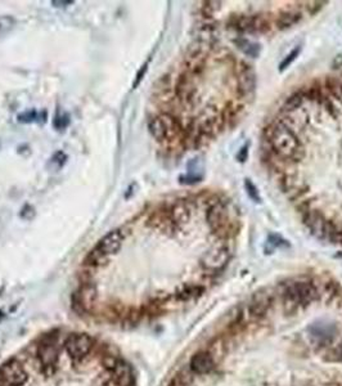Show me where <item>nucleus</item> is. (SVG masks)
I'll use <instances>...</instances> for the list:
<instances>
[{"mask_svg":"<svg viewBox=\"0 0 342 386\" xmlns=\"http://www.w3.org/2000/svg\"><path fill=\"white\" fill-rule=\"evenodd\" d=\"M234 44L238 46V49H241L242 53H245L249 57H252V58H256L260 54V52H261V48H260L259 44L252 43L249 39L237 38L234 39Z\"/></svg>","mask_w":342,"mask_h":386,"instance_id":"nucleus-18","label":"nucleus"},{"mask_svg":"<svg viewBox=\"0 0 342 386\" xmlns=\"http://www.w3.org/2000/svg\"><path fill=\"white\" fill-rule=\"evenodd\" d=\"M16 25V21L12 16H2L0 17V38L7 35L9 31H12Z\"/></svg>","mask_w":342,"mask_h":386,"instance_id":"nucleus-21","label":"nucleus"},{"mask_svg":"<svg viewBox=\"0 0 342 386\" xmlns=\"http://www.w3.org/2000/svg\"><path fill=\"white\" fill-rule=\"evenodd\" d=\"M18 121L19 123H32V121H35L36 118H38V113H36V111L31 110V111H26V112L21 113V115H18Z\"/></svg>","mask_w":342,"mask_h":386,"instance_id":"nucleus-28","label":"nucleus"},{"mask_svg":"<svg viewBox=\"0 0 342 386\" xmlns=\"http://www.w3.org/2000/svg\"><path fill=\"white\" fill-rule=\"evenodd\" d=\"M67 161V155L63 152V151H58L53 155V157L51 158L49 161V165L53 167L54 170H59L64 164H66Z\"/></svg>","mask_w":342,"mask_h":386,"instance_id":"nucleus-23","label":"nucleus"},{"mask_svg":"<svg viewBox=\"0 0 342 386\" xmlns=\"http://www.w3.org/2000/svg\"><path fill=\"white\" fill-rule=\"evenodd\" d=\"M273 301V294L269 291H257L250 300L247 305V316L252 321H261L262 318L266 317V313L269 311L270 305Z\"/></svg>","mask_w":342,"mask_h":386,"instance_id":"nucleus-10","label":"nucleus"},{"mask_svg":"<svg viewBox=\"0 0 342 386\" xmlns=\"http://www.w3.org/2000/svg\"><path fill=\"white\" fill-rule=\"evenodd\" d=\"M274 157L287 164H296L302 157L301 143L296 133L284 121L270 124L264 132Z\"/></svg>","mask_w":342,"mask_h":386,"instance_id":"nucleus-1","label":"nucleus"},{"mask_svg":"<svg viewBox=\"0 0 342 386\" xmlns=\"http://www.w3.org/2000/svg\"><path fill=\"white\" fill-rule=\"evenodd\" d=\"M53 125H54V128L57 129V130H63V129H66L67 126L70 125V116H68V115L56 116Z\"/></svg>","mask_w":342,"mask_h":386,"instance_id":"nucleus-25","label":"nucleus"},{"mask_svg":"<svg viewBox=\"0 0 342 386\" xmlns=\"http://www.w3.org/2000/svg\"><path fill=\"white\" fill-rule=\"evenodd\" d=\"M245 189H246L247 196H249L250 200H252L255 204H260V202H261V196H260L259 189H257V187L255 185V183L252 182L251 179H249V178L245 179Z\"/></svg>","mask_w":342,"mask_h":386,"instance_id":"nucleus-20","label":"nucleus"},{"mask_svg":"<svg viewBox=\"0 0 342 386\" xmlns=\"http://www.w3.org/2000/svg\"><path fill=\"white\" fill-rule=\"evenodd\" d=\"M189 368L192 372L198 373V375H205L210 373L215 368V359L214 355L210 350H201L190 358Z\"/></svg>","mask_w":342,"mask_h":386,"instance_id":"nucleus-13","label":"nucleus"},{"mask_svg":"<svg viewBox=\"0 0 342 386\" xmlns=\"http://www.w3.org/2000/svg\"><path fill=\"white\" fill-rule=\"evenodd\" d=\"M332 67L336 68V70L337 68H342V52L333 57V59H332Z\"/></svg>","mask_w":342,"mask_h":386,"instance_id":"nucleus-32","label":"nucleus"},{"mask_svg":"<svg viewBox=\"0 0 342 386\" xmlns=\"http://www.w3.org/2000/svg\"><path fill=\"white\" fill-rule=\"evenodd\" d=\"M230 257H232V251L227 245L215 247L211 251L205 252L201 257V266L209 274H217L224 271L227 266L229 264Z\"/></svg>","mask_w":342,"mask_h":386,"instance_id":"nucleus-6","label":"nucleus"},{"mask_svg":"<svg viewBox=\"0 0 342 386\" xmlns=\"http://www.w3.org/2000/svg\"><path fill=\"white\" fill-rule=\"evenodd\" d=\"M201 180H202V175L192 174V173H189L188 175H182L179 178V182L182 184H196V183H200Z\"/></svg>","mask_w":342,"mask_h":386,"instance_id":"nucleus-26","label":"nucleus"},{"mask_svg":"<svg viewBox=\"0 0 342 386\" xmlns=\"http://www.w3.org/2000/svg\"><path fill=\"white\" fill-rule=\"evenodd\" d=\"M35 215L36 211L35 209H34V206H31V205H25V206L22 207L21 211H19V216L23 220H32L35 218Z\"/></svg>","mask_w":342,"mask_h":386,"instance_id":"nucleus-27","label":"nucleus"},{"mask_svg":"<svg viewBox=\"0 0 342 386\" xmlns=\"http://www.w3.org/2000/svg\"><path fill=\"white\" fill-rule=\"evenodd\" d=\"M302 18V13L299 11H291V9H284L278 13V16L274 19V25L278 30H286L292 27L294 25L299 23L300 19Z\"/></svg>","mask_w":342,"mask_h":386,"instance_id":"nucleus-15","label":"nucleus"},{"mask_svg":"<svg viewBox=\"0 0 342 386\" xmlns=\"http://www.w3.org/2000/svg\"><path fill=\"white\" fill-rule=\"evenodd\" d=\"M333 355H334V359L342 362V341L338 344V345H337V348L333 350Z\"/></svg>","mask_w":342,"mask_h":386,"instance_id":"nucleus-33","label":"nucleus"},{"mask_svg":"<svg viewBox=\"0 0 342 386\" xmlns=\"http://www.w3.org/2000/svg\"><path fill=\"white\" fill-rule=\"evenodd\" d=\"M64 349L74 360H83L93 348V339L86 333H71L64 340Z\"/></svg>","mask_w":342,"mask_h":386,"instance_id":"nucleus-8","label":"nucleus"},{"mask_svg":"<svg viewBox=\"0 0 342 386\" xmlns=\"http://www.w3.org/2000/svg\"><path fill=\"white\" fill-rule=\"evenodd\" d=\"M302 220L304 224L306 225L307 229L311 232L313 236H315L319 239L327 238V219L323 212H321L316 209L307 210L306 212L302 214Z\"/></svg>","mask_w":342,"mask_h":386,"instance_id":"nucleus-11","label":"nucleus"},{"mask_svg":"<svg viewBox=\"0 0 342 386\" xmlns=\"http://www.w3.org/2000/svg\"><path fill=\"white\" fill-rule=\"evenodd\" d=\"M52 4H53V7H56V8H66V7L68 6H72L74 2H57V0H53Z\"/></svg>","mask_w":342,"mask_h":386,"instance_id":"nucleus-34","label":"nucleus"},{"mask_svg":"<svg viewBox=\"0 0 342 386\" xmlns=\"http://www.w3.org/2000/svg\"><path fill=\"white\" fill-rule=\"evenodd\" d=\"M249 148H250V144L249 143H246V144L243 146V147H241V150L238 151L237 153V161L238 162H246L247 158H249Z\"/></svg>","mask_w":342,"mask_h":386,"instance_id":"nucleus-30","label":"nucleus"},{"mask_svg":"<svg viewBox=\"0 0 342 386\" xmlns=\"http://www.w3.org/2000/svg\"><path fill=\"white\" fill-rule=\"evenodd\" d=\"M234 89L237 96L239 100L249 98L255 93L256 89V74L251 68V66L242 62L237 67V73L234 75Z\"/></svg>","mask_w":342,"mask_h":386,"instance_id":"nucleus-7","label":"nucleus"},{"mask_svg":"<svg viewBox=\"0 0 342 386\" xmlns=\"http://www.w3.org/2000/svg\"><path fill=\"white\" fill-rule=\"evenodd\" d=\"M124 241V234L120 229H113V231L108 232L101 241L98 242L94 249L99 252L101 255H103L105 257H108L110 255L116 254V252L120 250L121 245Z\"/></svg>","mask_w":342,"mask_h":386,"instance_id":"nucleus-12","label":"nucleus"},{"mask_svg":"<svg viewBox=\"0 0 342 386\" xmlns=\"http://www.w3.org/2000/svg\"><path fill=\"white\" fill-rule=\"evenodd\" d=\"M228 26L243 34H266L272 30V23L260 14L233 16L228 21Z\"/></svg>","mask_w":342,"mask_h":386,"instance_id":"nucleus-3","label":"nucleus"},{"mask_svg":"<svg viewBox=\"0 0 342 386\" xmlns=\"http://www.w3.org/2000/svg\"><path fill=\"white\" fill-rule=\"evenodd\" d=\"M321 296L319 288L311 279H296L282 284L281 298L287 314L306 308Z\"/></svg>","mask_w":342,"mask_h":386,"instance_id":"nucleus-2","label":"nucleus"},{"mask_svg":"<svg viewBox=\"0 0 342 386\" xmlns=\"http://www.w3.org/2000/svg\"><path fill=\"white\" fill-rule=\"evenodd\" d=\"M336 257H338V259H342V251L337 252V254H336Z\"/></svg>","mask_w":342,"mask_h":386,"instance_id":"nucleus-35","label":"nucleus"},{"mask_svg":"<svg viewBox=\"0 0 342 386\" xmlns=\"http://www.w3.org/2000/svg\"><path fill=\"white\" fill-rule=\"evenodd\" d=\"M59 358L58 337L54 333H49L38 346V359L41 370L45 373H53L56 371Z\"/></svg>","mask_w":342,"mask_h":386,"instance_id":"nucleus-4","label":"nucleus"},{"mask_svg":"<svg viewBox=\"0 0 342 386\" xmlns=\"http://www.w3.org/2000/svg\"><path fill=\"white\" fill-rule=\"evenodd\" d=\"M338 333V328L333 323L326 321L314 322L313 325L307 327L309 341L315 349L327 348L331 345Z\"/></svg>","mask_w":342,"mask_h":386,"instance_id":"nucleus-5","label":"nucleus"},{"mask_svg":"<svg viewBox=\"0 0 342 386\" xmlns=\"http://www.w3.org/2000/svg\"><path fill=\"white\" fill-rule=\"evenodd\" d=\"M117 360H118V358H116L115 355H112V354H106L105 357H103V365H105L106 370L112 371V368L115 367Z\"/></svg>","mask_w":342,"mask_h":386,"instance_id":"nucleus-29","label":"nucleus"},{"mask_svg":"<svg viewBox=\"0 0 342 386\" xmlns=\"http://www.w3.org/2000/svg\"><path fill=\"white\" fill-rule=\"evenodd\" d=\"M203 293H205V287L202 284H188V286L183 287L180 291H178L175 298L179 301H189L201 296Z\"/></svg>","mask_w":342,"mask_h":386,"instance_id":"nucleus-17","label":"nucleus"},{"mask_svg":"<svg viewBox=\"0 0 342 386\" xmlns=\"http://www.w3.org/2000/svg\"><path fill=\"white\" fill-rule=\"evenodd\" d=\"M305 102H306V100H305L304 93H302V90H299L287 98L283 107H282V111H284V112H294V111L299 110Z\"/></svg>","mask_w":342,"mask_h":386,"instance_id":"nucleus-19","label":"nucleus"},{"mask_svg":"<svg viewBox=\"0 0 342 386\" xmlns=\"http://www.w3.org/2000/svg\"><path fill=\"white\" fill-rule=\"evenodd\" d=\"M26 381V371L16 358L8 360L0 367V386H22Z\"/></svg>","mask_w":342,"mask_h":386,"instance_id":"nucleus-9","label":"nucleus"},{"mask_svg":"<svg viewBox=\"0 0 342 386\" xmlns=\"http://www.w3.org/2000/svg\"><path fill=\"white\" fill-rule=\"evenodd\" d=\"M267 246H270V251L276 247H289L288 241H286L284 238H282L278 234H270L267 237Z\"/></svg>","mask_w":342,"mask_h":386,"instance_id":"nucleus-24","label":"nucleus"},{"mask_svg":"<svg viewBox=\"0 0 342 386\" xmlns=\"http://www.w3.org/2000/svg\"><path fill=\"white\" fill-rule=\"evenodd\" d=\"M96 299V288L91 282L88 283H84L80 288V293L78 294V301H76V305L80 306L81 309H86L90 305H93V303Z\"/></svg>","mask_w":342,"mask_h":386,"instance_id":"nucleus-16","label":"nucleus"},{"mask_svg":"<svg viewBox=\"0 0 342 386\" xmlns=\"http://www.w3.org/2000/svg\"><path fill=\"white\" fill-rule=\"evenodd\" d=\"M112 373V377L115 380V382L118 386H131L134 382V375L133 370H131L130 366L128 363H125L124 360L118 359L116 363L115 367L112 368V371H110Z\"/></svg>","mask_w":342,"mask_h":386,"instance_id":"nucleus-14","label":"nucleus"},{"mask_svg":"<svg viewBox=\"0 0 342 386\" xmlns=\"http://www.w3.org/2000/svg\"><path fill=\"white\" fill-rule=\"evenodd\" d=\"M147 70H148V63H145L144 66H143V67L140 68L139 73L136 74V79H135V81H134V84H133V89L138 88V85H139V84H140V81H142L143 78H144V75H145V73H147Z\"/></svg>","mask_w":342,"mask_h":386,"instance_id":"nucleus-31","label":"nucleus"},{"mask_svg":"<svg viewBox=\"0 0 342 386\" xmlns=\"http://www.w3.org/2000/svg\"><path fill=\"white\" fill-rule=\"evenodd\" d=\"M300 52H301V46H296V48H295V49H292V51L289 52V53L287 54L286 57H284L283 61H282L281 63H279L278 70L282 73V71L286 70L287 67H289V66H291L292 62H294L295 59H296L297 57H299Z\"/></svg>","mask_w":342,"mask_h":386,"instance_id":"nucleus-22","label":"nucleus"}]
</instances>
